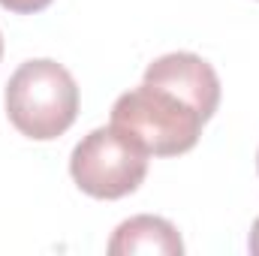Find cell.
I'll return each instance as SVG.
<instances>
[{"instance_id":"6da1fadb","label":"cell","mask_w":259,"mask_h":256,"mask_svg":"<svg viewBox=\"0 0 259 256\" xmlns=\"http://www.w3.org/2000/svg\"><path fill=\"white\" fill-rule=\"evenodd\" d=\"M6 115L27 139L64 136L78 115V84L58 61H24L6 81Z\"/></svg>"},{"instance_id":"7a4b0ae2","label":"cell","mask_w":259,"mask_h":256,"mask_svg":"<svg viewBox=\"0 0 259 256\" xmlns=\"http://www.w3.org/2000/svg\"><path fill=\"white\" fill-rule=\"evenodd\" d=\"M112 124L127 130L154 157H178L199 142L205 118L178 94L142 81L115 100Z\"/></svg>"},{"instance_id":"3957f363","label":"cell","mask_w":259,"mask_h":256,"mask_svg":"<svg viewBox=\"0 0 259 256\" xmlns=\"http://www.w3.org/2000/svg\"><path fill=\"white\" fill-rule=\"evenodd\" d=\"M148 151L127 130L100 127L91 130L69 157V175L78 190L94 199H124L139 190L148 175Z\"/></svg>"},{"instance_id":"277c9868","label":"cell","mask_w":259,"mask_h":256,"mask_svg":"<svg viewBox=\"0 0 259 256\" xmlns=\"http://www.w3.org/2000/svg\"><path fill=\"white\" fill-rule=\"evenodd\" d=\"M145 81L178 94L205 121L220 106V78H217L214 66L190 52H172V55L157 58L145 69Z\"/></svg>"},{"instance_id":"5b68a950","label":"cell","mask_w":259,"mask_h":256,"mask_svg":"<svg viewBox=\"0 0 259 256\" xmlns=\"http://www.w3.org/2000/svg\"><path fill=\"white\" fill-rule=\"evenodd\" d=\"M109 253L112 256H133V253H163V256H181L184 253V241L178 235V229L154 214H139L124 220L112 241H109Z\"/></svg>"},{"instance_id":"8992f818","label":"cell","mask_w":259,"mask_h":256,"mask_svg":"<svg viewBox=\"0 0 259 256\" xmlns=\"http://www.w3.org/2000/svg\"><path fill=\"white\" fill-rule=\"evenodd\" d=\"M52 0H0L3 9L9 12H18V15H33V12H42Z\"/></svg>"},{"instance_id":"52a82bcc","label":"cell","mask_w":259,"mask_h":256,"mask_svg":"<svg viewBox=\"0 0 259 256\" xmlns=\"http://www.w3.org/2000/svg\"><path fill=\"white\" fill-rule=\"evenodd\" d=\"M250 253L259 256V217H256V223H253V229H250Z\"/></svg>"},{"instance_id":"ba28073f","label":"cell","mask_w":259,"mask_h":256,"mask_svg":"<svg viewBox=\"0 0 259 256\" xmlns=\"http://www.w3.org/2000/svg\"><path fill=\"white\" fill-rule=\"evenodd\" d=\"M0 58H3V36H0Z\"/></svg>"},{"instance_id":"9c48e42d","label":"cell","mask_w":259,"mask_h":256,"mask_svg":"<svg viewBox=\"0 0 259 256\" xmlns=\"http://www.w3.org/2000/svg\"><path fill=\"white\" fill-rule=\"evenodd\" d=\"M256 169H259V154H256Z\"/></svg>"}]
</instances>
